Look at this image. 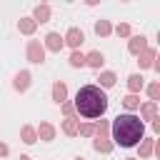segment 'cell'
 I'll list each match as a JSON object with an SVG mask.
<instances>
[{"label": "cell", "instance_id": "1", "mask_svg": "<svg viewBox=\"0 0 160 160\" xmlns=\"http://www.w3.org/2000/svg\"><path fill=\"white\" fill-rule=\"evenodd\" d=\"M110 130H112L115 145H120V148H135L142 140V135H145V122L138 115H132V112H120L112 120Z\"/></svg>", "mask_w": 160, "mask_h": 160}, {"label": "cell", "instance_id": "2", "mask_svg": "<svg viewBox=\"0 0 160 160\" xmlns=\"http://www.w3.org/2000/svg\"><path fill=\"white\" fill-rule=\"evenodd\" d=\"M75 112L92 120V118H102L105 110H108V95L102 92V88L98 85H82L75 95V102H72Z\"/></svg>", "mask_w": 160, "mask_h": 160}, {"label": "cell", "instance_id": "3", "mask_svg": "<svg viewBox=\"0 0 160 160\" xmlns=\"http://www.w3.org/2000/svg\"><path fill=\"white\" fill-rule=\"evenodd\" d=\"M25 52H28V60H30V62H35V65L45 62V48H42V42H40V40H30Z\"/></svg>", "mask_w": 160, "mask_h": 160}, {"label": "cell", "instance_id": "4", "mask_svg": "<svg viewBox=\"0 0 160 160\" xmlns=\"http://www.w3.org/2000/svg\"><path fill=\"white\" fill-rule=\"evenodd\" d=\"M62 42H68L70 48H75V50H78V48H80V45L85 42V35H82V30H80V28H70V30L65 32Z\"/></svg>", "mask_w": 160, "mask_h": 160}, {"label": "cell", "instance_id": "5", "mask_svg": "<svg viewBox=\"0 0 160 160\" xmlns=\"http://www.w3.org/2000/svg\"><path fill=\"white\" fill-rule=\"evenodd\" d=\"M62 38H60V32H48L45 35V42H42V48L45 50H50V52H60L62 50Z\"/></svg>", "mask_w": 160, "mask_h": 160}, {"label": "cell", "instance_id": "6", "mask_svg": "<svg viewBox=\"0 0 160 160\" xmlns=\"http://www.w3.org/2000/svg\"><path fill=\"white\" fill-rule=\"evenodd\" d=\"M30 80H32V75H30L28 70H20V72L15 75V80H12V88H15L18 92H25V90L30 88Z\"/></svg>", "mask_w": 160, "mask_h": 160}, {"label": "cell", "instance_id": "7", "mask_svg": "<svg viewBox=\"0 0 160 160\" xmlns=\"http://www.w3.org/2000/svg\"><path fill=\"white\" fill-rule=\"evenodd\" d=\"M155 58H158V52H155V48H145L140 55H138V65L145 70V68H152V62H155Z\"/></svg>", "mask_w": 160, "mask_h": 160}, {"label": "cell", "instance_id": "8", "mask_svg": "<svg viewBox=\"0 0 160 160\" xmlns=\"http://www.w3.org/2000/svg\"><path fill=\"white\" fill-rule=\"evenodd\" d=\"M52 100H55L58 105L68 102V85H65V82H60V80L52 82Z\"/></svg>", "mask_w": 160, "mask_h": 160}, {"label": "cell", "instance_id": "9", "mask_svg": "<svg viewBox=\"0 0 160 160\" xmlns=\"http://www.w3.org/2000/svg\"><path fill=\"white\" fill-rule=\"evenodd\" d=\"M145 48H148V38H145V35H135V38H130V45H128V50H130L132 55H140Z\"/></svg>", "mask_w": 160, "mask_h": 160}, {"label": "cell", "instance_id": "10", "mask_svg": "<svg viewBox=\"0 0 160 160\" xmlns=\"http://www.w3.org/2000/svg\"><path fill=\"white\" fill-rule=\"evenodd\" d=\"M35 132H38V138H40L42 142H50V140H55V128H52L50 122H40Z\"/></svg>", "mask_w": 160, "mask_h": 160}, {"label": "cell", "instance_id": "11", "mask_svg": "<svg viewBox=\"0 0 160 160\" xmlns=\"http://www.w3.org/2000/svg\"><path fill=\"white\" fill-rule=\"evenodd\" d=\"M85 65H90V68H95V70H100V68L105 65V55H102L100 50H92L90 55H85Z\"/></svg>", "mask_w": 160, "mask_h": 160}, {"label": "cell", "instance_id": "12", "mask_svg": "<svg viewBox=\"0 0 160 160\" xmlns=\"http://www.w3.org/2000/svg\"><path fill=\"white\" fill-rule=\"evenodd\" d=\"M32 20H35V22H48V20H50V5H35Z\"/></svg>", "mask_w": 160, "mask_h": 160}, {"label": "cell", "instance_id": "13", "mask_svg": "<svg viewBox=\"0 0 160 160\" xmlns=\"http://www.w3.org/2000/svg\"><path fill=\"white\" fill-rule=\"evenodd\" d=\"M142 85H145V80H142V75H130L128 78V90H130V95H135V92H140L142 90Z\"/></svg>", "mask_w": 160, "mask_h": 160}, {"label": "cell", "instance_id": "14", "mask_svg": "<svg viewBox=\"0 0 160 160\" xmlns=\"http://www.w3.org/2000/svg\"><path fill=\"white\" fill-rule=\"evenodd\" d=\"M140 115H142L140 120H155V115H158V102H150V100H148V102L140 108Z\"/></svg>", "mask_w": 160, "mask_h": 160}, {"label": "cell", "instance_id": "15", "mask_svg": "<svg viewBox=\"0 0 160 160\" xmlns=\"http://www.w3.org/2000/svg\"><path fill=\"white\" fill-rule=\"evenodd\" d=\"M18 28H20V32H22V35H32V32H35V28H38V22H35L32 18H20Z\"/></svg>", "mask_w": 160, "mask_h": 160}, {"label": "cell", "instance_id": "16", "mask_svg": "<svg viewBox=\"0 0 160 160\" xmlns=\"http://www.w3.org/2000/svg\"><path fill=\"white\" fill-rule=\"evenodd\" d=\"M20 138H22V142H25V145H32V142H38V132H35V128H30V125H22V130H20Z\"/></svg>", "mask_w": 160, "mask_h": 160}, {"label": "cell", "instance_id": "17", "mask_svg": "<svg viewBox=\"0 0 160 160\" xmlns=\"http://www.w3.org/2000/svg\"><path fill=\"white\" fill-rule=\"evenodd\" d=\"M138 145H140V158H150V155H152V150H155V140H152V138H148V140L142 138Z\"/></svg>", "mask_w": 160, "mask_h": 160}, {"label": "cell", "instance_id": "18", "mask_svg": "<svg viewBox=\"0 0 160 160\" xmlns=\"http://www.w3.org/2000/svg\"><path fill=\"white\" fill-rule=\"evenodd\" d=\"M78 125H80V122H78L75 118H65V122H62V132L72 138V135H78Z\"/></svg>", "mask_w": 160, "mask_h": 160}, {"label": "cell", "instance_id": "19", "mask_svg": "<svg viewBox=\"0 0 160 160\" xmlns=\"http://www.w3.org/2000/svg\"><path fill=\"white\" fill-rule=\"evenodd\" d=\"M98 80H100V85H102V88H112L118 78H115V72L105 70V72H100V78H98ZM100 85H98V88H100Z\"/></svg>", "mask_w": 160, "mask_h": 160}, {"label": "cell", "instance_id": "20", "mask_svg": "<svg viewBox=\"0 0 160 160\" xmlns=\"http://www.w3.org/2000/svg\"><path fill=\"white\" fill-rule=\"evenodd\" d=\"M92 148H95L98 152H110V150H112V142H110L108 138H95Z\"/></svg>", "mask_w": 160, "mask_h": 160}, {"label": "cell", "instance_id": "21", "mask_svg": "<svg viewBox=\"0 0 160 160\" xmlns=\"http://www.w3.org/2000/svg\"><path fill=\"white\" fill-rule=\"evenodd\" d=\"M95 32L102 35V38H108V35L112 32V25H110L108 20H98V22H95Z\"/></svg>", "mask_w": 160, "mask_h": 160}, {"label": "cell", "instance_id": "22", "mask_svg": "<svg viewBox=\"0 0 160 160\" xmlns=\"http://www.w3.org/2000/svg\"><path fill=\"white\" fill-rule=\"evenodd\" d=\"M122 108L125 110H138L140 108V98L138 95H125L122 98Z\"/></svg>", "mask_w": 160, "mask_h": 160}, {"label": "cell", "instance_id": "23", "mask_svg": "<svg viewBox=\"0 0 160 160\" xmlns=\"http://www.w3.org/2000/svg\"><path fill=\"white\" fill-rule=\"evenodd\" d=\"M108 130H110V122L108 120H100L95 125V138H108Z\"/></svg>", "mask_w": 160, "mask_h": 160}, {"label": "cell", "instance_id": "24", "mask_svg": "<svg viewBox=\"0 0 160 160\" xmlns=\"http://www.w3.org/2000/svg\"><path fill=\"white\" fill-rule=\"evenodd\" d=\"M148 95H150V102H158V98H160V82H150L148 85Z\"/></svg>", "mask_w": 160, "mask_h": 160}, {"label": "cell", "instance_id": "25", "mask_svg": "<svg viewBox=\"0 0 160 160\" xmlns=\"http://www.w3.org/2000/svg\"><path fill=\"white\" fill-rule=\"evenodd\" d=\"M70 65H72V68H82V65H85V55L75 50V52L70 55Z\"/></svg>", "mask_w": 160, "mask_h": 160}, {"label": "cell", "instance_id": "26", "mask_svg": "<svg viewBox=\"0 0 160 160\" xmlns=\"http://www.w3.org/2000/svg\"><path fill=\"white\" fill-rule=\"evenodd\" d=\"M78 132L85 135V138H90V135H95V125L92 122H82V125H78Z\"/></svg>", "mask_w": 160, "mask_h": 160}, {"label": "cell", "instance_id": "27", "mask_svg": "<svg viewBox=\"0 0 160 160\" xmlns=\"http://www.w3.org/2000/svg\"><path fill=\"white\" fill-rule=\"evenodd\" d=\"M115 35H120V38H128V35H130V25H128V22H120V25L115 28Z\"/></svg>", "mask_w": 160, "mask_h": 160}, {"label": "cell", "instance_id": "28", "mask_svg": "<svg viewBox=\"0 0 160 160\" xmlns=\"http://www.w3.org/2000/svg\"><path fill=\"white\" fill-rule=\"evenodd\" d=\"M62 112H65L68 118H72V112H75V108H72V102H62Z\"/></svg>", "mask_w": 160, "mask_h": 160}, {"label": "cell", "instance_id": "29", "mask_svg": "<svg viewBox=\"0 0 160 160\" xmlns=\"http://www.w3.org/2000/svg\"><path fill=\"white\" fill-rule=\"evenodd\" d=\"M8 152H10V150H8V145H5V142H0V158H5Z\"/></svg>", "mask_w": 160, "mask_h": 160}, {"label": "cell", "instance_id": "30", "mask_svg": "<svg viewBox=\"0 0 160 160\" xmlns=\"http://www.w3.org/2000/svg\"><path fill=\"white\" fill-rule=\"evenodd\" d=\"M20 160H30V155H20Z\"/></svg>", "mask_w": 160, "mask_h": 160}, {"label": "cell", "instance_id": "31", "mask_svg": "<svg viewBox=\"0 0 160 160\" xmlns=\"http://www.w3.org/2000/svg\"><path fill=\"white\" fill-rule=\"evenodd\" d=\"M125 160H138V158H125Z\"/></svg>", "mask_w": 160, "mask_h": 160}, {"label": "cell", "instance_id": "32", "mask_svg": "<svg viewBox=\"0 0 160 160\" xmlns=\"http://www.w3.org/2000/svg\"><path fill=\"white\" fill-rule=\"evenodd\" d=\"M75 160H85V158H75Z\"/></svg>", "mask_w": 160, "mask_h": 160}]
</instances>
